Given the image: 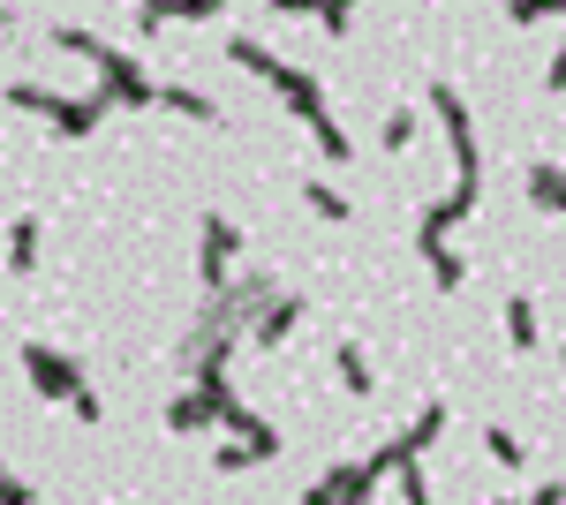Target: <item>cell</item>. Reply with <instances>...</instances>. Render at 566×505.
Masks as SVG:
<instances>
[{"label": "cell", "instance_id": "cell-1", "mask_svg": "<svg viewBox=\"0 0 566 505\" xmlns=\"http://www.w3.org/2000/svg\"><path fill=\"white\" fill-rule=\"evenodd\" d=\"M53 45H61V53H84L91 69H98V84L114 91V106H129V114L159 106V84L144 76V61H136V53H114V45L91 39V31H53Z\"/></svg>", "mask_w": 566, "mask_h": 505}, {"label": "cell", "instance_id": "cell-2", "mask_svg": "<svg viewBox=\"0 0 566 505\" xmlns=\"http://www.w3.org/2000/svg\"><path fill=\"white\" fill-rule=\"evenodd\" d=\"M23 385H31L39 400H69V392L84 385V362L61 355V347H45V339H23Z\"/></svg>", "mask_w": 566, "mask_h": 505}, {"label": "cell", "instance_id": "cell-3", "mask_svg": "<svg viewBox=\"0 0 566 505\" xmlns=\"http://www.w3.org/2000/svg\"><path fill=\"white\" fill-rule=\"evenodd\" d=\"M234 256H242V227L227 211H205V227H197V272H205V287H227Z\"/></svg>", "mask_w": 566, "mask_h": 505}, {"label": "cell", "instance_id": "cell-4", "mask_svg": "<svg viewBox=\"0 0 566 505\" xmlns=\"http://www.w3.org/2000/svg\"><path fill=\"white\" fill-rule=\"evenodd\" d=\"M295 325H303V295H272V302L258 309L250 339H258L264 355H272V347H287V339H295Z\"/></svg>", "mask_w": 566, "mask_h": 505}, {"label": "cell", "instance_id": "cell-5", "mask_svg": "<svg viewBox=\"0 0 566 505\" xmlns=\"http://www.w3.org/2000/svg\"><path fill=\"white\" fill-rule=\"evenodd\" d=\"M386 475H370V461L363 467H333L325 483H310V505H355V498H370Z\"/></svg>", "mask_w": 566, "mask_h": 505}, {"label": "cell", "instance_id": "cell-6", "mask_svg": "<svg viewBox=\"0 0 566 505\" xmlns=\"http://www.w3.org/2000/svg\"><path fill=\"white\" fill-rule=\"evenodd\" d=\"M106 106H114L106 84L91 91V98H61V106H53V136H91V128L106 122Z\"/></svg>", "mask_w": 566, "mask_h": 505}, {"label": "cell", "instance_id": "cell-7", "mask_svg": "<svg viewBox=\"0 0 566 505\" xmlns=\"http://www.w3.org/2000/svg\"><path fill=\"white\" fill-rule=\"evenodd\" d=\"M272 91L287 98V114H295V122H310V114L325 106V84H317V69H287V61H280V76H272Z\"/></svg>", "mask_w": 566, "mask_h": 505}, {"label": "cell", "instance_id": "cell-8", "mask_svg": "<svg viewBox=\"0 0 566 505\" xmlns=\"http://www.w3.org/2000/svg\"><path fill=\"white\" fill-rule=\"evenodd\" d=\"M212 422H219V400H212V392H197V385L167 408V430H175V438H197V430H212Z\"/></svg>", "mask_w": 566, "mask_h": 505}, {"label": "cell", "instance_id": "cell-9", "mask_svg": "<svg viewBox=\"0 0 566 505\" xmlns=\"http://www.w3.org/2000/svg\"><path fill=\"white\" fill-rule=\"evenodd\" d=\"M416 250H423V264H431V280H438V295H461V280H469V264L446 250V234H416Z\"/></svg>", "mask_w": 566, "mask_h": 505}, {"label": "cell", "instance_id": "cell-10", "mask_svg": "<svg viewBox=\"0 0 566 505\" xmlns=\"http://www.w3.org/2000/svg\"><path fill=\"white\" fill-rule=\"evenodd\" d=\"M39 234H45V227L31 219V211L8 227V272H15V280H31V272H39Z\"/></svg>", "mask_w": 566, "mask_h": 505}, {"label": "cell", "instance_id": "cell-11", "mask_svg": "<svg viewBox=\"0 0 566 505\" xmlns=\"http://www.w3.org/2000/svg\"><path fill=\"white\" fill-rule=\"evenodd\" d=\"M528 204L552 211V219H566V173L552 167V159H536V167H528Z\"/></svg>", "mask_w": 566, "mask_h": 505}, {"label": "cell", "instance_id": "cell-12", "mask_svg": "<svg viewBox=\"0 0 566 505\" xmlns=\"http://www.w3.org/2000/svg\"><path fill=\"white\" fill-rule=\"evenodd\" d=\"M333 370H340V385H348L355 400H370V392H378V378H370V355H363L355 339H340V347H333Z\"/></svg>", "mask_w": 566, "mask_h": 505}, {"label": "cell", "instance_id": "cell-13", "mask_svg": "<svg viewBox=\"0 0 566 505\" xmlns=\"http://www.w3.org/2000/svg\"><path fill=\"white\" fill-rule=\"evenodd\" d=\"M159 106H175L181 122H205V128H219V122H227V114H219L212 98H205V91H189V84H159Z\"/></svg>", "mask_w": 566, "mask_h": 505}, {"label": "cell", "instance_id": "cell-14", "mask_svg": "<svg viewBox=\"0 0 566 505\" xmlns=\"http://www.w3.org/2000/svg\"><path fill=\"white\" fill-rule=\"evenodd\" d=\"M506 347L514 355H536V302L528 295H506Z\"/></svg>", "mask_w": 566, "mask_h": 505}, {"label": "cell", "instance_id": "cell-15", "mask_svg": "<svg viewBox=\"0 0 566 505\" xmlns=\"http://www.w3.org/2000/svg\"><path fill=\"white\" fill-rule=\"evenodd\" d=\"M431 114L446 122V136H469V98H461V91L446 84V76L431 84Z\"/></svg>", "mask_w": 566, "mask_h": 505}, {"label": "cell", "instance_id": "cell-16", "mask_svg": "<svg viewBox=\"0 0 566 505\" xmlns=\"http://www.w3.org/2000/svg\"><path fill=\"white\" fill-rule=\"evenodd\" d=\"M303 204L317 211V219H333V227H348V219H355V204L333 189V181H303Z\"/></svg>", "mask_w": 566, "mask_h": 505}, {"label": "cell", "instance_id": "cell-17", "mask_svg": "<svg viewBox=\"0 0 566 505\" xmlns=\"http://www.w3.org/2000/svg\"><path fill=\"white\" fill-rule=\"evenodd\" d=\"M483 453H491V461L506 467V475H522V467H528L522 438H514V430H506V422H491V430H483Z\"/></svg>", "mask_w": 566, "mask_h": 505}, {"label": "cell", "instance_id": "cell-18", "mask_svg": "<svg viewBox=\"0 0 566 505\" xmlns=\"http://www.w3.org/2000/svg\"><path fill=\"white\" fill-rule=\"evenodd\" d=\"M310 136H317V151H325V159H333V167H348V151H355V144H348V136H340V122H333V114H325V106H317V114H310Z\"/></svg>", "mask_w": 566, "mask_h": 505}, {"label": "cell", "instance_id": "cell-19", "mask_svg": "<svg viewBox=\"0 0 566 505\" xmlns=\"http://www.w3.org/2000/svg\"><path fill=\"white\" fill-rule=\"evenodd\" d=\"M438 430H446V400H423V415L408 422L400 438H408V453H431V445H438Z\"/></svg>", "mask_w": 566, "mask_h": 505}, {"label": "cell", "instance_id": "cell-20", "mask_svg": "<svg viewBox=\"0 0 566 505\" xmlns=\"http://www.w3.org/2000/svg\"><path fill=\"white\" fill-rule=\"evenodd\" d=\"M227 61H234V69H242V76H264V84H272V76H280V61H272V53H264L258 39H234V45H227Z\"/></svg>", "mask_w": 566, "mask_h": 505}, {"label": "cell", "instance_id": "cell-21", "mask_svg": "<svg viewBox=\"0 0 566 505\" xmlns=\"http://www.w3.org/2000/svg\"><path fill=\"white\" fill-rule=\"evenodd\" d=\"M258 461H264V453L250 445V438H227V445L212 453V475H242V467H258Z\"/></svg>", "mask_w": 566, "mask_h": 505}, {"label": "cell", "instance_id": "cell-22", "mask_svg": "<svg viewBox=\"0 0 566 505\" xmlns=\"http://www.w3.org/2000/svg\"><path fill=\"white\" fill-rule=\"evenodd\" d=\"M8 106H15V114H45V122H53V106H61V91H39V84H8Z\"/></svg>", "mask_w": 566, "mask_h": 505}, {"label": "cell", "instance_id": "cell-23", "mask_svg": "<svg viewBox=\"0 0 566 505\" xmlns=\"http://www.w3.org/2000/svg\"><path fill=\"white\" fill-rule=\"evenodd\" d=\"M506 15H514L522 31H536V23H552V15H566V0H506Z\"/></svg>", "mask_w": 566, "mask_h": 505}, {"label": "cell", "instance_id": "cell-24", "mask_svg": "<svg viewBox=\"0 0 566 505\" xmlns=\"http://www.w3.org/2000/svg\"><path fill=\"white\" fill-rule=\"evenodd\" d=\"M392 475H400V498H408V505H431V483H423V453H416V461H400Z\"/></svg>", "mask_w": 566, "mask_h": 505}, {"label": "cell", "instance_id": "cell-25", "mask_svg": "<svg viewBox=\"0 0 566 505\" xmlns=\"http://www.w3.org/2000/svg\"><path fill=\"white\" fill-rule=\"evenodd\" d=\"M61 408H69V415H76V422H106V400H98L91 385H76V392H69Z\"/></svg>", "mask_w": 566, "mask_h": 505}, {"label": "cell", "instance_id": "cell-26", "mask_svg": "<svg viewBox=\"0 0 566 505\" xmlns=\"http://www.w3.org/2000/svg\"><path fill=\"white\" fill-rule=\"evenodd\" d=\"M416 128H423V114H386V151H408Z\"/></svg>", "mask_w": 566, "mask_h": 505}, {"label": "cell", "instance_id": "cell-27", "mask_svg": "<svg viewBox=\"0 0 566 505\" xmlns=\"http://www.w3.org/2000/svg\"><path fill=\"white\" fill-rule=\"evenodd\" d=\"M219 8H227V0H167V15H175V23H212Z\"/></svg>", "mask_w": 566, "mask_h": 505}, {"label": "cell", "instance_id": "cell-28", "mask_svg": "<svg viewBox=\"0 0 566 505\" xmlns=\"http://www.w3.org/2000/svg\"><path fill=\"white\" fill-rule=\"evenodd\" d=\"M317 15H325V31H333V39H348V23H355V0H317Z\"/></svg>", "mask_w": 566, "mask_h": 505}, {"label": "cell", "instance_id": "cell-29", "mask_svg": "<svg viewBox=\"0 0 566 505\" xmlns=\"http://www.w3.org/2000/svg\"><path fill=\"white\" fill-rule=\"evenodd\" d=\"M31 498V483H23V475H8V467H0V505H23Z\"/></svg>", "mask_w": 566, "mask_h": 505}, {"label": "cell", "instance_id": "cell-30", "mask_svg": "<svg viewBox=\"0 0 566 505\" xmlns=\"http://www.w3.org/2000/svg\"><path fill=\"white\" fill-rule=\"evenodd\" d=\"M528 505H566V483H536V491H528Z\"/></svg>", "mask_w": 566, "mask_h": 505}, {"label": "cell", "instance_id": "cell-31", "mask_svg": "<svg viewBox=\"0 0 566 505\" xmlns=\"http://www.w3.org/2000/svg\"><path fill=\"white\" fill-rule=\"evenodd\" d=\"M544 91H566V45L552 53V69H544Z\"/></svg>", "mask_w": 566, "mask_h": 505}, {"label": "cell", "instance_id": "cell-32", "mask_svg": "<svg viewBox=\"0 0 566 505\" xmlns=\"http://www.w3.org/2000/svg\"><path fill=\"white\" fill-rule=\"evenodd\" d=\"M280 15H317V0H272Z\"/></svg>", "mask_w": 566, "mask_h": 505}, {"label": "cell", "instance_id": "cell-33", "mask_svg": "<svg viewBox=\"0 0 566 505\" xmlns=\"http://www.w3.org/2000/svg\"><path fill=\"white\" fill-rule=\"evenodd\" d=\"M136 8H167V0H136Z\"/></svg>", "mask_w": 566, "mask_h": 505}]
</instances>
